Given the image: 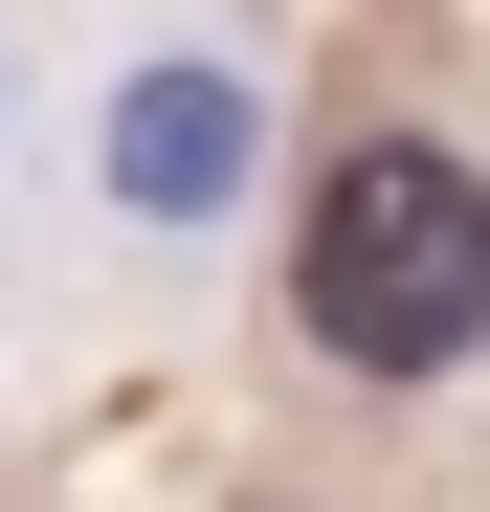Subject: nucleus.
<instances>
[{"label":"nucleus","instance_id":"f257e3e1","mask_svg":"<svg viewBox=\"0 0 490 512\" xmlns=\"http://www.w3.org/2000/svg\"><path fill=\"white\" fill-rule=\"evenodd\" d=\"M290 312H312V357H357V379H446L490 334V179L446 134H357L335 179H312V223H290Z\"/></svg>","mask_w":490,"mask_h":512},{"label":"nucleus","instance_id":"f03ea898","mask_svg":"<svg viewBox=\"0 0 490 512\" xmlns=\"http://www.w3.org/2000/svg\"><path fill=\"white\" fill-rule=\"evenodd\" d=\"M112 179H134V201H223V179H245V90H223V67H156L134 134H112Z\"/></svg>","mask_w":490,"mask_h":512}]
</instances>
